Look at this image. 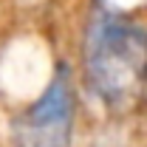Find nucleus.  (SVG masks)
Listing matches in <instances>:
<instances>
[{
  "label": "nucleus",
  "instance_id": "obj_1",
  "mask_svg": "<svg viewBox=\"0 0 147 147\" xmlns=\"http://www.w3.org/2000/svg\"><path fill=\"white\" fill-rule=\"evenodd\" d=\"M82 59L93 91L110 105H122L147 79V31L119 14L96 11L85 34Z\"/></svg>",
  "mask_w": 147,
  "mask_h": 147
},
{
  "label": "nucleus",
  "instance_id": "obj_2",
  "mask_svg": "<svg viewBox=\"0 0 147 147\" xmlns=\"http://www.w3.org/2000/svg\"><path fill=\"white\" fill-rule=\"evenodd\" d=\"M74 130V85L59 65L42 96L11 122L14 147H68Z\"/></svg>",
  "mask_w": 147,
  "mask_h": 147
}]
</instances>
